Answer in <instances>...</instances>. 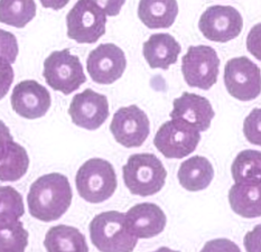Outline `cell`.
<instances>
[{
  "label": "cell",
  "instance_id": "cell-10",
  "mask_svg": "<svg viewBox=\"0 0 261 252\" xmlns=\"http://www.w3.org/2000/svg\"><path fill=\"white\" fill-rule=\"evenodd\" d=\"M200 31L210 41L226 43L240 35L243 28L241 14L231 6H212L202 14Z\"/></svg>",
  "mask_w": 261,
  "mask_h": 252
},
{
  "label": "cell",
  "instance_id": "cell-29",
  "mask_svg": "<svg viewBox=\"0 0 261 252\" xmlns=\"http://www.w3.org/2000/svg\"><path fill=\"white\" fill-rule=\"evenodd\" d=\"M14 70L10 63L0 59V100L8 93L14 81Z\"/></svg>",
  "mask_w": 261,
  "mask_h": 252
},
{
  "label": "cell",
  "instance_id": "cell-2",
  "mask_svg": "<svg viewBox=\"0 0 261 252\" xmlns=\"http://www.w3.org/2000/svg\"><path fill=\"white\" fill-rule=\"evenodd\" d=\"M90 238L101 252H133L138 239L129 231L126 215L107 211L95 215L89 225Z\"/></svg>",
  "mask_w": 261,
  "mask_h": 252
},
{
  "label": "cell",
  "instance_id": "cell-18",
  "mask_svg": "<svg viewBox=\"0 0 261 252\" xmlns=\"http://www.w3.org/2000/svg\"><path fill=\"white\" fill-rule=\"evenodd\" d=\"M229 202L234 213L246 219L261 214V180L236 183L229 191Z\"/></svg>",
  "mask_w": 261,
  "mask_h": 252
},
{
  "label": "cell",
  "instance_id": "cell-28",
  "mask_svg": "<svg viewBox=\"0 0 261 252\" xmlns=\"http://www.w3.org/2000/svg\"><path fill=\"white\" fill-rule=\"evenodd\" d=\"M260 109L257 108L251 111L248 118L245 120L243 125V133H245L247 139L253 145L260 146Z\"/></svg>",
  "mask_w": 261,
  "mask_h": 252
},
{
  "label": "cell",
  "instance_id": "cell-27",
  "mask_svg": "<svg viewBox=\"0 0 261 252\" xmlns=\"http://www.w3.org/2000/svg\"><path fill=\"white\" fill-rule=\"evenodd\" d=\"M18 43L13 33L0 30V59L14 63L18 55Z\"/></svg>",
  "mask_w": 261,
  "mask_h": 252
},
{
  "label": "cell",
  "instance_id": "cell-34",
  "mask_svg": "<svg viewBox=\"0 0 261 252\" xmlns=\"http://www.w3.org/2000/svg\"><path fill=\"white\" fill-rule=\"evenodd\" d=\"M152 252H180V251H175V250H172L167 247H161L158 250L152 251Z\"/></svg>",
  "mask_w": 261,
  "mask_h": 252
},
{
  "label": "cell",
  "instance_id": "cell-7",
  "mask_svg": "<svg viewBox=\"0 0 261 252\" xmlns=\"http://www.w3.org/2000/svg\"><path fill=\"white\" fill-rule=\"evenodd\" d=\"M220 60L214 48L198 45L190 46L181 60L185 82L192 88L210 90L218 81Z\"/></svg>",
  "mask_w": 261,
  "mask_h": 252
},
{
  "label": "cell",
  "instance_id": "cell-9",
  "mask_svg": "<svg viewBox=\"0 0 261 252\" xmlns=\"http://www.w3.org/2000/svg\"><path fill=\"white\" fill-rule=\"evenodd\" d=\"M201 135L178 120H169L162 124L154 138V145L166 158L180 159L196 149Z\"/></svg>",
  "mask_w": 261,
  "mask_h": 252
},
{
  "label": "cell",
  "instance_id": "cell-25",
  "mask_svg": "<svg viewBox=\"0 0 261 252\" xmlns=\"http://www.w3.org/2000/svg\"><path fill=\"white\" fill-rule=\"evenodd\" d=\"M36 16L34 2H0V22L17 28H24Z\"/></svg>",
  "mask_w": 261,
  "mask_h": 252
},
{
  "label": "cell",
  "instance_id": "cell-1",
  "mask_svg": "<svg viewBox=\"0 0 261 252\" xmlns=\"http://www.w3.org/2000/svg\"><path fill=\"white\" fill-rule=\"evenodd\" d=\"M72 198V188L65 175L46 174L32 184L27 195L28 210L39 221H56L69 210Z\"/></svg>",
  "mask_w": 261,
  "mask_h": 252
},
{
  "label": "cell",
  "instance_id": "cell-26",
  "mask_svg": "<svg viewBox=\"0 0 261 252\" xmlns=\"http://www.w3.org/2000/svg\"><path fill=\"white\" fill-rule=\"evenodd\" d=\"M24 214L21 194L11 186H0V219L19 220Z\"/></svg>",
  "mask_w": 261,
  "mask_h": 252
},
{
  "label": "cell",
  "instance_id": "cell-24",
  "mask_svg": "<svg viewBox=\"0 0 261 252\" xmlns=\"http://www.w3.org/2000/svg\"><path fill=\"white\" fill-rule=\"evenodd\" d=\"M236 183L261 180V153L247 149L238 154L231 166Z\"/></svg>",
  "mask_w": 261,
  "mask_h": 252
},
{
  "label": "cell",
  "instance_id": "cell-15",
  "mask_svg": "<svg viewBox=\"0 0 261 252\" xmlns=\"http://www.w3.org/2000/svg\"><path fill=\"white\" fill-rule=\"evenodd\" d=\"M169 116L172 120H178L201 133L210 128L215 112L206 98L195 93L184 92L181 96L174 100L173 111Z\"/></svg>",
  "mask_w": 261,
  "mask_h": 252
},
{
  "label": "cell",
  "instance_id": "cell-13",
  "mask_svg": "<svg viewBox=\"0 0 261 252\" xmlns=\"http://www.w3.org/2000/svg\"><path fill=\"white\" fill-rule=\"evenodd\" d=\"M69 114L77 127L96 130L109 117V102L106 95L87 89L72 99Z\"/></svg>",
  "mask_w": 261,
  "mask_h": 252
},
{
  "label": "cell",
  "instance_id": "cell-5",
  "mask_svg": "<svg viewBox=\"0 0 261 252\" xmlns=\"http://www.w3.org/2000/svg\"><path fill=\"white\" fill-rule=\"evenodd\" d=\"M43 75L50 88L66 95L87 81L80 59L72 55L69 48L55 51L48 55L44 62Z\"/></svg>",
  "mask_w": 261,
  "mask_h": 252
},
{
  "label": "cell",
  "instance_id": "cell-8",
  "mask_svg": "<svg viewBox=\"0 0 261 252\" xmlns=\"http://www.w3.org/2000/svg\"><path fill=\"white\" fill-rule=\"evenodd\" d=\"M224 84L237 100H254L261 90L260 68L246 56L231 59L224 67Z\"/></svg>",
  "mask_w": 261,
  "mask_h": 252
},
{
  "label": "cell",
  "instance_id": "cell-31",
  "mask_svg": "<svg viewBox=\"0 0 261 252\" xmlns=\"http://www.w3.org/2000/svg\"><path fill=\"white\" fill-rule=\"evenodd\" d=\"M245 247L248 252H260V224H258L245 238Z\"/></svg>",
  "mask_w": 261,
  "mask_h": 252
},
{
  "label": "cell",
  "instance_id": "cell-23",
  "mask_svg": "<svg viewBox=\"0 0 261 252\" xmlns=\"http://www.w3.org/2000/svg\"><path fill=\"white\" fill-rule=\"evenodd\" d=\"M28 232L19 220L0 219V252H25Z\"/></svg>",
  "mask_w": 261,
  "mask_h": 252
},
{
  "label": "cell",
  "instance_id": "cell-4",
  "mask_svg": "<svg viewBox=\"0 0 261 252\" xmlns=\"http://www.w3.org/2000/svg\"><path fill=\"white\" fill-rule=\"evenodd\" d=\"M79 195L89 203H102L116 192L118 182L111 163L102 158L87 160L75 176Z\"/></svg>",
  "mask_w": 261,
  "mask_h": 252
},
{
  "label": "cell",
  "instance_id": "cell-30",
  "mask_svg": "<svg viewBox=\"0 0 261 252\" xmlns=\"http://www.w3.org/2000/svg\"><path fill=\"white\" fill-rule=\"evenodd\" d=\"M201 252H241V250L233 241L221 238L206 242Z\"/></svg>",
  "mask_w": 261,
  "mask_h": 252
},
{
  "label": "cell",
  "instance_id": "cell-32",
  "mask_svg": "<svg viewBox=\"0 0 261 252\" xmlns=\"http://www.w3.org/2000/svg\"><path fill=\"white\" fill-rule=\"evenodd\" d=\"M98 4L101 6L102 9L105 10L106 15H117L120 10L121 6L124 4L123 2L121 3H111V2H98Z\"/></svg>",
  "mask_w": 261,
  "mask_h": 252
},
{
  "label": "cell",
  "instance_id": "cell-20",
  "mask_svg": "<svg viewBox=\"0 0 261 252\" xmlns=\"http://www.w3.org/2000/svg\"><path fill=\"white\" fill-rule=\"evenodd\" d=\"M177 177L179 184L190 192H198L211 184L214 177L212 164L205 157L193 156L179 166Z\"/></svg>",
  "mask_w": 261,
  "mask_h": 252
},
{
  "label": "cell",
  "instance_id": "cell-11",
  "mask_svg": "<svg viewBox=\"0 0 261 252\" xmlns=\"http://www.w3.org/2000/svg\"><path fill=\"white\" fill-rule=\"evenodd\" d=\"M110 131L117 142L123 147H140L150 133L149 119L137 106L123 107L113 114Z\"/></svg>",
  "mask_w": 261,
  "mask_h": 252
},
{
  "label": "cell",
  "instance_id": "cell-6",
  "mask_svg": "<svg viewBox=\"0 0 261 252\" xmlns=\"http://www.w3.org/2000/svg\"><path fill=\"white\" fill-rule=\"evenodd\" d=\"M107 15L98 2H77L66 16L67 36L77 43L93 44L105 35Z\"/></svg>",
  "mask_w": 261,
  "mask_h": 252
},
{
  "label": "cell",
  "instance_id": "cell-22",
  "mask_svg": "<svg viewBox=\"0 0 261 252\" xmlns=\"http://www.w3.org/2000/svg\"><path fill=\"white\" fill-rule=\"evenodd\" d=\"M178 14V5L176 2H140L138 17L150 30L169 28Z\"/></svg>",
  "mask_w": 261,
  "mask_h": 252
},
{
  "label": "cell",
  "instance_id": "cell-17",
  "mask_svg": "<svg viewBox=\"0 0 261 252\" xmlns=\"http://www.w3.org/2000/svg\"><path fill=\"white\" fill-rule=\"evenodd\" d=\"M181 47L171 34H154L144 43L143 54L151 68H167L177 62Z\"/></svg>",
  "mask_w": 261,
  "mask_h": 252
},
{
  "label": "cell",
  "instance_id": "cell-33",
  "mask_svg": "<svg viewBox=\"0 0 261 252\" xmlns=\"http://www.w3.org/2000/svg\"><path fill=\"white\" fill-rule=\"evenodd\" d=\"M6 139H13V136L10 134L9 128L0 120V142Z\"/></svg>",
  "mask_w": 261,
  "mask_h": 252
},
{
  "label": "cell",
  "instance_id": "cell-3",
  "mask_svg": "<svg viewBox=\"0 0 261 252\" xmlns=\"http://www.w3.org/2000/svg\"><path fill=\"white\" fill-rule=\"evenodd\" d=\"M123 181L130 193L150 196L165 185L167 171L161 159L152 154H135L122 167Z\"/></svg>",
  "mask_w": 261,
  "mask_h": 252
},
{
  "label": "cell",
  "instance_id": "cell-14",
  "mask_svg": "<svg viewBox=\"0 0 261 252\" xmlns=\"http://www.w3.org/2000/svg\"><path fill=\"white\" fill-rule=\"evenodd\" d=\"M10 100L14 111L30 120L44 117L52 103L47 89L34 80H26L17 84Z\"/></svg>",
  "mask_w": 261,
  "mask_h": 252
},
{
  "label": "cell",
  "instance_id": "cell-19",
  "mask_svg": "<svg viewBox=\"0 0 261 252\" xmlns=\"http://www.w3.org/2000/svg\"><path fill=\"white\" fill-rule=\"evenodd\" d=\"M30 167L26 149L13 139L0 142V181L16 182L24 176Z\"/></svg>",
  "mask_w": 261,
  "mask_h": 252
},
{
  "label": "cell",
  "instance_id": "cell-12",
  "mask_svg": "<svg viewBox=\"0 0 261 252\" xmlns=\"http://www.w3.org/2000/svg\"><path fill=\"white\" fill-rule=\"evenodd\" d=\"M127 67L123 51L115 44H101L91 51L87 70L91 79L99 84H112L122 77Z\"/></svg>",
  "mask_w": 261,
  "mask_h": 252
},
{
  "label": "cell",
  "instance_id": "cell-16",
  "mask_svg": "<svg viewBox=\"0 0 261 252\" xmlns=\"http://www.w3.org/2000/svg\"><path fill=\"white\" fill-rule=\"evenodd\" d=\"M126 215L129 231L137 239H150L161 234L166 225V215L154 203H140L133 206Z\"/></svg>",
  "mask_w": 261,
  "mask_h": 252
},
{
  "label": "cell",
  "instance_id": "cell-21",
  "mask_svg": "<svg viewBox=\"0 0 261 252\" xmlns=\"http://www.w3.org/2000/svg\"><path fill=\"white\" fill-rule=\"evenodd\" d=\"M47 252H89L86 237L74 226L60 224L52 226L44 240Z\"/></svg>",
  "mask_w": 261,
  "mask_h": 252
}]
</instances>
